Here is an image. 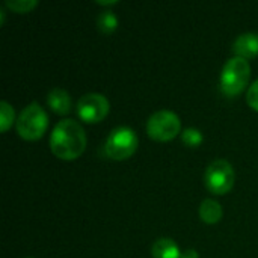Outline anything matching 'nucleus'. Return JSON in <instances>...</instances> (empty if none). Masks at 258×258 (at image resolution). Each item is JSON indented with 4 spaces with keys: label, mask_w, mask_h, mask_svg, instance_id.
<instances>
[{
    "label": "nucleus",
    "mask_w": 258,
    "mask_h": 258,
    "mask_svg": "<svg viewBox=\"0 0 258 258\" xmlns=\"http://www.w3.org/2000/svg\"><path fill=\"white\" fill-rule=\"evenodd\" d=\"M118 2L116 0H110V2H101V0H98L97 2V5H101V6H110V5H116Z\"/></svg>",
    "instance_id": "nucleus-18"
},
{
    "label": "nucleus",
    "mask_w": 258,
    "mask_h": 258,
    "mask_svg": "<svg viewBox=\"0 0 258 258\" xmlns=\"http://www.w3.org/2000/svg\"><path fill=\"white\" fill-rule=\"evenodd\" d=\"M153 258H181L178 245L169 237H160L154 242L151 248Z\"/></svg>",
    "instance_id": "nucleus-10"
},
{
    "label": "nucleus",
    "mask_w": 258,
    "mask_h": 258,
    "mask_svg": "<svg viewBox=\"0 0 258 258\" xmlns=\"http://www.w3.org/2000/svg\"><path fill=\"white\" fill-rule=\"evenodd\" d=\"M35 6H38L36 0H6V8L18 14L30 12Z\"/></svg>",
    "instance_id": "nucleus-15"
},
{
    "label": "nucleus",
    "mask_w": 258,
    "mask_h": 258,
    "mask_svg": "<svg viewBox=\"0 0 258 258\" xmlns=\"http://www.w3.org/2000/svg\"><path fill=\"white\" fill-rule=\"evenodd\" d=\"M139 139L130 127H116L110 132L104 142V151L107 157L113 160H125L132 157L138 148Z\"/></svg>",
    "instance_id": "nucleus-4"
},
{
    "label": "nucleus",
    "mask_w": 258,
    "mask_h": 258,
    "mask_svg": "<svg viewBox=\"0 0 258 258\" xmlns=\"http://www.w3.org/2000/svg\"><path fill=\"white\" fill-rule=\"evenodd\" d=\"M234 169L231 163L225 159L213 160L204 174V184L206 187L215 195H225L234 186Z\"/></svg>",
    "instance_id": "nucleus-6"
},
{
    "label": "nucleus",
    "mask_w": 258,
    "mask_h": 258,
    "mask_svg": "<svg viewBox=\"0 0 258 258\" xmlns=\"http://www.w3.org/2000/svg\"><path fill=\"white\" fill-rule=\"evenodd\" d=\"M110 110L109 100L98 92H89L80 97L77 101V115L88 124L103 121Z\"/></svg>",
    "instance_id": "nucleus-7"
},
{
    "label": "nucleus",
    "mask_w": 258,
    "mask_h": 258,
    "mask_svg": "<svg viewBox=\"0 0 258 258\" xmlns=\"http://www.w3.org/2000/svg\"><path fill=\"white\" fill-rule=\"evenodd\" d=\"M51 153L62 160H76L86 148V133L83 127L73 119L59 121L50 135Z\"/></svg>",
    "instance_id": "nucleus-1"
},
{
    "label": "nucleus",
    "mask_w": 258,
    "mask_h": 258,
    "mask_svg": "<svg viewBox=\"0 0 258 258\" xmlns=\"http://www.w3.org/2000/svg\"><path fill=\"white\" fill-rule=\"evenodd\" d=\"M15 121V112L14 107L8 103V101H2L0 103V130L5 133L8 132V128L12 125V122ZM17 122V121H15Z\"/></svg>",
    "instance_id": "nucleus-13"
},
{
    "label": "nucleus",
    "mask_w": 258,
    "mask_h": 258,
    "mask_svg": "<svg viewBox=\"0 0 258 258\" xmlns=\"http://www.w3.org/2000/svg\"><path fill=\"white\" fill-rule=\"evenodd\" d=\"M181 258H200V255L195 249H186L181 252Z\"/></svg>",
    "instance_id": "nucleus-17"
},
{
    "label": "nucleus",
    "mask_w": 258,
    "mask_h": 258,
    "mask_svg": "<svg viewBox=\"0 0 258 258\" xmlns=\"http://www.w3.org/2000/svg\"><path fill=\"white\" fill-rule=\"evenodd\" d=\"M29 258H30V257H29Z\"/></svg>",
    "instance_id": "nucleus-19"
},
{
    "label": "nucleus",
    "mask_w": 258,
    "mask_h": 258,
    "mask_svg": "<svg viewBox=\"0 0 258 258\" xmlns=\"http://www.w3.org/2000/svg\"><path fill=\"white\" fill-rule=\"evenodd\" d=\"M251 77V65L248 59L234 56L227 60L221 73V91L228 97L239 95L248 85Z\"/></svg>",
    "instance_id": "nucleus-2"
},
{
    "label": "nucleus",
    "mask_w": 258,
    "mask_h": 258,
    "mask_svg": "<svg viewBox=\"0 0 258 258\" xmlns=\"http://www.w3.org/2000/svg\"><path fill=\"white\" fill-rule=\"evenodd\" d=\"M97 27L103 33L109 35V33L116 30V27H118V17L112 11H103L97 17Z\"/></svg>",
    "instance_id": "nucleus-12"
},
{
    "label": "nucleus",
    "mask_w": 258,
    "mask_h": 258,
    "mask_svg": "<svg viewBox=\"0 0 258 258\" xmlns=\"http://www.w3.org/2000/svg\"><path fill=\"white\" fill-rule=\"evenodd\" d=\"M246 101L254 110L258 112V79L249 86V89L246 92Z\"/></svg>",
    "instance_id": "nucleus-16"
},
{
    "label": "nucleus",
    "mask_w": 258,
    "mask_h": 258,
    "mask_svg": "<svg viewBox=\"0 0 258 258\" xmlns=\"http://www.w3.org/2000/svg\"><path fill=\"white\" fill-rule=\"evenodd\" d=\"M233 51L236 56L249 59L258 54V32H246L236 38L233 42Z\"/></svg>",
    "instance_id": "nucleus-8"
},
{
    "label": "nucleus",
    "mask_w": 258,
    "mask_h": 258,
    "mask_svg": "<svg viewBox=\"0 0 258 258\" xmlns=\"http://www.w3.org/2000/svg\"><path fill=\"white\" fill-rule=\"evenodd\" d=\"M222 207L218 201L207 198L201 203L200 206V218L206 224H218L222 219Z\"/></svg>",
    "instance_id": "nucleus-11"
},
{
    "label": "nucleus",
    "mask_w": 258,
    "mask_h": 258,
    "mask_svg": "<svg viewBox=\"0 0 258 258\" xmlns=\"http://www.w3.org/2000/svg\"><path fill=\"white\" fill-rule=\"evenodd\" d=\"M181 139L183 142L187 145V147H200L204 141V136L201 133V130L195 128V127H189V128H184L183 133H181Z\"/></svg>",
    "instance_id": "nucleus-14"
},
{
    "label": "nucleus",
    "mask_w": 258,
    "mask_h": 258,
    "mask_svg": "<svg viewBox=\"0 0 258 258\" xmlns=\"http://www.w3.org/2000/svg\"><path fill=\"white\" fill-rule=\"evenodd\" d=\"M17 133L26 141L41 139L48 127V116L38 103H30L24 107L15 122Z\"/></svg>",
    "instance_id": "nucleus-3"
},
{
    "label": "nucleus",
    "mask_w": 258,
    "mask_h": 258,
    "mask_svg": "<svg viewBox=\"0 0 258 258\" xmlns=\"http://www.w3.org/2000/svg\"><path fill=\"white\" fill-rule=\"evenodd\" d=\"M47 104L57 115H67L71 110V97L62 88H53L47 94Z\"/></svg>",
    "instance_id": "nucleus-9"
},
{
    "label": "nucleus",
    "mask_w": 258,
    "mask_h": 258,
    "mask_svg": "<svg viewBox=\"0 0 258 258\" xmlns=\"http://www.w3.org/2000/svg\"><path fill=\"white\" fill-rule=\"evenodd\" d=\"M181 130V121L172 110H157L147 121V133L159 142L172 141Z\"/></svg>",
    "instance_id": "nucleus-5"
}]
</instances>
